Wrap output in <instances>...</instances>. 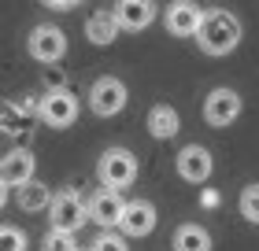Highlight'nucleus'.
<instances>
[{
  "mask_svg": "<svg viewBox=\"0 0 259 251\" xmlns=\"http://www.w3.org/2000/svg\"><path fill=\"white\" fill-rule=\"evenodd\" d=\"M174 166H178V177L189 185H204L211 170H215V163H211V152L200 148V144H185L178 152V159H174Z\"/></svg>",
  "mask_w": 259,
  "mask_h": 251,
  "instance_id": "obj_10",
  "label": "nucleus"
},
{
  "mask_svg": "<svg viewBox=\"0 0 259 251\" xmlns=\"http://www.w3.org/2000/svg\"><path fill=\"white\" fill-rule=\"evenodd\" d=\"M93 251H130L126 247V233L119 229V233H115V229H104L100 236H97V244H93Z\"/></svg>",
  "mask_w": 259,
  "mask_h": 251,
  "instance_id": "obj_21",
  "label": "nucleus"
},
{
  "mask_svg": "<svg viewBox=\"0 0 259 251\" xmlns=\"http://www.w3.org/2000/svg\"><path fill=\"white\" fill-rule=\"evenodd\" d=\"M15 203L22 211H49V203H52V188L45 185V181H26V185H19L15 188Z\"/></svg>",
  "mask_w": 259,
  "mask_h": 251,
  "instance_id": "obj_16",
  "label": "nucleus"
},
{
  "mask_svg": "<svg viewBox=\"0 0 259 251\" xmlns=\"http://www.w3.org/2000/svg\"><path fill=\"white\" fill-rule=\"evenodd\" d=\"M26 233L19 229V225H4V229H0V251H26Z\"/></svg>",
  "mask_w": 259,
  "mask_h": 251,
  "instance_id": "obj_19",
  "label": "nucleus"
},
{
  "mask_svg": "<svg viewBox=\"0 0 259 251\" xmlns=\"http://www.w3.org/2000/svg\"><path fill=\"white\" fill-rule=\"evenodd\" d=\"M49 214H52V225H56V229L78 233L81 225L89 222V199H81V192H74V188H63V192L52 196Z\"/></svg>",
  "mask_w": 259,
  "mask_h": 251,
  "instance_id": "obj_3",
  "label": "nucleus"
},
{
  "mask_svg": "<svg viewBox=\"0 0 259 251\" xmlns=\"http://www.w3.org/2000/svg\"><path fill=\"white\" fill-rule=\"evenodd\" d=\"M45 8H52V11H70V8H78L81 0H41Z\"/></svg>",
  "mask_w": 259,
  "mask_h": 251,
  "instance_id": "obj_22",
  "label": "nucleus"
},
{
  "mask_svg": "<svg viewBox=\"0 0 259 251\" xmlns=\"http://www.w3.org/2000/svg\"><path fill=\"white\" fill-rule=\"evenodd\" d=\"M119 33H122V26H119V19H115V11H93V15L85 19V37L93 41V44H115L119 41Z\"/></svg>",
  "mask_w": 259,
  "mask_h": 251,
  "instance_id": "obj_14",
  "label": "nucleus"
},
{
  "mask_svg": "<svg viewBox=\"0 0 259 251\" xmlns=\"http://www.w3.org/2000/svg\"><path fill=\"white\" fill-rule=\"evenodd\" d=\"M122 211H126V199L119 196V188L100 185V192L89 196V222H97L100 229H119Z\"/></svg>",
  "mask_w": 259,
  "mask_h": 251,
  "instance_id": "obj_9",
  "label": "nucleus"
},
{
  "mask_svg": "<svg viewBox=\"0 0 259 251\" xmlns=\"http://www.w3.org/2000/svg\"><path fill=\"white\" fill-rule=\"evenodd\" d=\"M78 251H81V247H78ZM89 251H93V247H89Z\"/></svg>",
  "mask_w": 259,
  "mask_h": 251,
  "instance_id": "obj_23",
  "label": "nucleus"
},
{
  "mask_svg": "<svg viewBox=\"0 0 259 251\" xmlns=\"http://www.w3.org/2000/svg\"><path fill=\"white\" fill-rule=\"evenodd\" d=\"M200 22H204V11H200V4H193V0H170V4L163 8V26H167V33H174V37H196Z\"/></svg>",
  "mask_w": 259,
  "mask_h": 251,
  "instance_id": "obj_8",
  "label": "nucleus"
},
{
  "mask_svg": "<svg viewBox=\"0 0 259 251\" xmlns=\"http://www.w3.org/2000/svg\"><path fill=\"white\" fill-rule=\"evenodd\" d=\"M37 118L45 126H52V129H67V126H74V118H78V96L70 89H49L41 96V111Z\"/></svg>",
  "mask_w": 259,
  "mask_h": 251,
  "instance_id": "obj_6",
  "label": "nucleus"
},
{
  "mask_svg": "<svg viewBox=\"0 0 259 251\" xmlns=\"http://www.w3.org/2000/svg\"><path fill=\"white\" fill-rule=\"evenodd\" d=\"M37 177V159H33L30 148H15L4 155V163H0V185H4V199L15 192L19 185H26Z\"/></svg>",
  "mask_w": 259,
  "mask_h": 251,
  "instance_id": "obj_7",
  "label": "nucleus"
},
{
  "mask_svg": "<svg viewBox=\"0 0 259 251\" xmlns=\"http://www.w3.org/2000/svg\"><path fill=\"white\" fill-rule=\"evenodd\" d=\"M241 19L233 15V11L226 8H207L204 11V22H200V33H196V44H200V52L211 56V59H222V56H230L233 48L241 44Z\"/></svg>",
  "mask_w": 259,
  "mask_h": 251,
  "instance_id": "obj_1",
  "label": "nucleus"
},
{
  "mask_svg": "<svg viewBox=\"0 0 259 251\" xmlns=\"http://www.w3.org/2000/svg\"><path fill=\"white\" fill-rule=\"evenodd\" d=\"M174 251H211V233L196 222H185L174 233Z\"/></svg>",
  "mask_w": 259,
  "mask_h": 251,
  "instance_id": "obj_17",
  "label": "nucleus"
},
{
  "mask_svg": "<svg viewBox=\"0 0 259 251\" xmlns=\"http://www.w3.org/2000/svg\"><path fill=\"white\" fill-rule=\"evenodd\" d=\"M156 222H159V214H156V207H152L148 199H126L119 229L126 236H148L152 229H156Z\"/></svg>",
  "mask_w": 259,
  "mask_h": 251,
  "instance_id": "obj_13",
  "label": "nucleus"
},
{
  "mask_svg": "<svg viewBox=\"0 0 259 251\" xmlns=\"http://www.w3.org/2000/svg\"><path fill=\"white\" fill-rule=\"evenodd\" d=\"M26 52L37 59V63H60V59L67 56V33L60 26H52V22H41V26L30 30Z\"/></svg>",
  "mask_w": 259,
  "mask_h": 251,
  "instance_id": "obj_4",
  "label": "nucleus"
},
{
  "mask_svg": "<svg viewBox=\"0 0 259 251\" xmlns=\"http://www.w3.org/2000/svg\"><path fill=\"white\" fill-rule=\"evenodd\" d=\"M111 11H115V19H119V26H122L126 33L148 30L152 22H156V15H159L156 0H119Z\"/></svg>",
  "mask_w": 259,
  "mask_h": 251,
  "instance_id": "obj_12",
  "label": "nucleus"
},
{
  "mask_svg": "<svg viewBox=\"0 0 259 251\" xmlns=\"http://www.w3.org/2000/svg\"><path fill=\"white\" fill-rule=\"evenodd\" d=\"M237 115H241V96L233 89L222 85V89H211L207 92V100H204V122L207 126H219L222 129V126H230Z\"/></svg>",
  "mask_w": 259,
  "mask_h": 251,
  "instance_id": "obj_11",
  "label": "nucleus"
},
{
  "mask_svg": "<svg viewBox=\"0 0 259 251\" xmlns=\"http://www.w3.org/2000/svg\"><path fill=\"white\" fill-rule=\"evenodd\" d=\"M130 100V89H126V81L122 78H97L93 81V89H89V107H93V115H100V118H111V115H119L122 107Z\"/></svg>",
  "mask_w": 259,
  "mask_h": 251,
  "instance_id": "obj_5",
  "label": "nucleus"
},
{
  "mask_svg": "<svg viewBox=\"0 0 259 251\" xmlns=\"http://www.w3.org/2000/svg\"><path fill=\"white\" fill-rule=\"evenodd\" d=\"M41 251H78V240H74V233L70 229H52L41 236Z\"/></svg>",
  "mask_w": 259,
  "mask_h": 251,
  "instance_id": "obj_18",
  "label": "nucleus"
},
{
  "mask_svg": "<svg viewBox=\"0 0 259 251\" xmlns=\"http://www.w3.org/2000/svg\"><path fill=\"white\" fill-rule=\"evenodd\" d=\"M178 129H182V118H178V111H174L170 104H156L148 111V133L156 137V140L178 137Z\"/></svg>",
  "mask_w": 259,
  "mask_h": 251,
  "instance_id": "obj_15",
  "label": "nucleus"
},
{
  "mask_svg": "<svg viewBox=\"0 0 259 251\" xmlns=\"http://www.w3.org/2000/svg\"><path fill=\"white\" fill-rule=\"evenodd\" d=\"M97 177H100V185H108V188H130L137 181V159H134V152L130 148H108L100 155V163H97Z\"/></svg>",
  "mask_w": 259,
  "mask_h": 251,
  "instance_id": "obj_2",
  "label": "nucleus"
},
{
  "mask_svg": "<svg viewBox=\"0 0 259 251\" xmlns=\"http://www.w3.org/2000/svg\"><path fill=\"white\" fill-rule=\"evenodd\" d=\"M237 207H241V218L259 222V185H248V188H244L241 199H237Z\"/></svg>",
  "mask_w": 259,
  "mask_h": 251,
  "instance_id": "obj_20",
  "label": "nucleus"
}]
</instances>
